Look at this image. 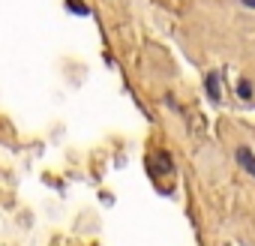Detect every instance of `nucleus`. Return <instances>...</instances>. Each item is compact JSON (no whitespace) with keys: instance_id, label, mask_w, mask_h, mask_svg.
Masks as SVG:
<instances>
[{"instance_id":"39448f33","label":"nucleus","mask_w":255,"mask_h":246,"mask_svg":"<svg viewBox=\"0 0 255 246\" xmlns=\"http://www.w3.org/2000/svg\"><path fill=\"white\" fill-rule=\"evenodd\" d=\"M66 6H69V9H75V12H81V15H87V6L81 3V0H66Z\"/></svg>"},{"instance_id":"f03ea898","label":"nucleus","mask_w":255,"mask_h":246,"mask_svg":"<svg viewBox=\"0 0 255 246\" xmlns=\"http://www.w3.org/2000/svg\"><path fill=\"white\" fill-rule=\"evenodd\" d=\"M237 162L243 165V171H249V174L255 177V156H252L249 147H240V150H237Z\"/></svg>"},{"instance_id":"423d86ee","label":"nucleus","mask_w":255,"mask_h":246,"mask_svg":"<svg viewBox=\"0 0 255 246\" xmlns=\"http://www.w3.org/2000/svg\"><path fill=\"white\" fill-rule=\"evenodd\" d=\"M243 6H249V9H255V0H240Z\"/></svg>"},{"instance_id":"7ed1b4c3","label":"nucleus","mask_w":255,"mask_h":246,"mask_svg":"<svg viewBox=\"0 0 255 246\" xmlns=\"http://www.w3.org/2000/svg\"><path fill=\"white\" fill-rule=\"evenodd\" d=\"M204 84H207V93H210V99H219V96H222V84H219V72H210Z\"/></svg>"},{"instance_id":"f257e3e1","label":"nucleus","mask_w":255,"mask_h":246,"mask_svg":"<svg viewBox=\"0 0 255 246\" xmlns=\"http://www.w3.org/2000/svg\"><path fill=\"white\" fill-rule=\"evenodd\" d=\"M147 171H150L153 177H162V174H168V171H171V153H165V150H156V153H150V159H147Z\"/></svg>"},{"instance_id":"20e7f679","label":"nucleus","mask_w":255,"mask_h":246,"mask_svg":"<svg viewBox=\"0 0 255 246\" xmlns=\"http://www.w3.org/2000/svg\"><path fill=\"white\" fill-rule=\"evenodd\" d=\"M237 96H240V99H246V102H249V99H252V84H249V81H246V78H243V81H240V84H237Z\"/></svg>"}]
</instances>
